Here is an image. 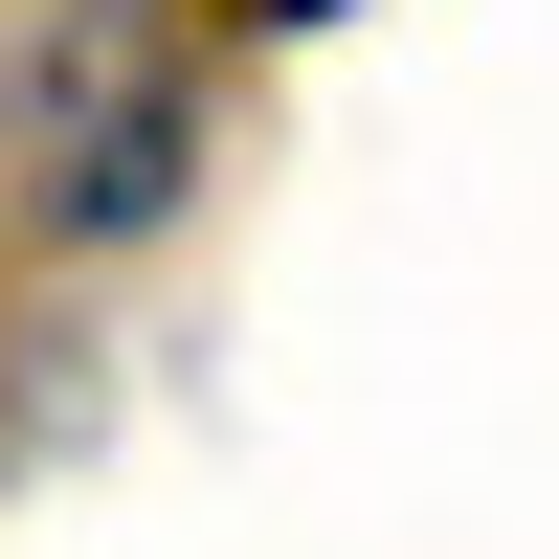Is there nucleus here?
Returning <instances> with one entry per match:
<instances>
[{
    "label": "nucleus",
    "instance_id": "1",
    "mask_svg": "<svg viewBox=\"0 0 559 559\" xmlns=\"http://www.w3.org/2000/svg\"><path fill=\"white\" fill-rule=\"evenodd\" d=\"M0 179L68 247H134V224L202 179V68H179V0H45L0 45Z\"/></svg>",
    "mask_w": 559,
    "mask_h": 559
}]
</instances>
